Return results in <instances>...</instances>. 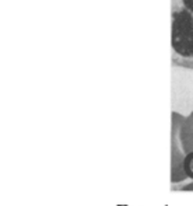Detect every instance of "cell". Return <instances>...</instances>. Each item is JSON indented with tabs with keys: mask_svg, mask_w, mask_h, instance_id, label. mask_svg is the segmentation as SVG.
<instances>
[{
	"mask_svg": "<svg viewBox=\"0 0 193 206\" xmlns=\"http://www.w3.org/2000/svg\"><path fill=\"white\" fill-rule=\"evenodd\" d=\"M172 65L193 70V0H172Z\"/></svg>",
	"mask_w": 193,
	"mask_h": 206,
	"instance_id": "6da1fadb",
	"label": "cell"
},
{
	"mask_svg": "<svg viewBox=\"0 0 193 206\" xmlns=\"http://www.w3.org/2000/svg\"><path fill=\"white\" fill-rule=\"evenodd\" d=\"M172 121L178 126V137L185 154L182 164L183 174L186 178L193 180V112H190L186 118L179 115L178 112H174Z\"/></svg>",
	"mask_w": 193,
	"mask_h": 206,
	"instance_id": "7a4b0ae2",
	"label": "cell"
},
{
	"mask_svg": "<svg viewBox=\"0 0 193 206\" xmlns=\"http://www.w3.org/2000/svg\"><path fill=\"white\" fill-rule=\"evenodd\" d=\"M183 191H193V182H190V184L185 185V186H182Z\"/></svg>",
	"mask_w": 193,
	"mask_h": 206,
	"instance_id": "3957f363",
	"label": "cell"
}]
</instances>
